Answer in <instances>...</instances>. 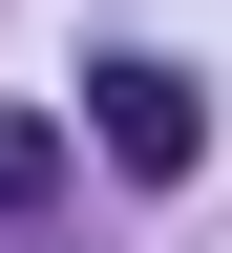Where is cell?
<instances>
[{
	"label": "cell",
	"mask_w": 232,
	"mask_h": 253,
	"mask_svg": "<svg viewBox=\"0 0 232 253\" xmlns=\"http://www.w3.org/2000/svg\"><path fill=\"white\" fill-rule=\"evenodd\" d=\"M85 126H106V169H148V190H169V169H211V106H190V63H148V42H127V63H85Z\"/></svg>",
	"instance_id": "6da1fadb"
},
{
	"label": "cell",
	"mask_w": 232,
	"mask_h": 253,
	"mask_svg": "<svg viewBox=\"0 0 232 253\" xmlns=\"http://www.w3.org/2000/svg\"><path fill=\"white\" fill-rule=\"evenodd\" d=\"M21 211H63V126L43 106H0V232H21Z\"/></svg>",
	"instance_id": "7a4b0ae2"
}]
</instances>
